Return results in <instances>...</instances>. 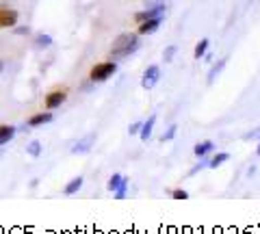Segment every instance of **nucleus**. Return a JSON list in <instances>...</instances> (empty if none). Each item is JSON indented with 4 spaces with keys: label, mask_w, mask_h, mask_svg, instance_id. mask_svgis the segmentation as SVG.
Segmentation results:
<instances>
[{
    "label": "nucleus",
    "mask_w": 260,
    "mask_h": 234,
    "mask_svg": "<svg viewBox=\"0 0 260 234\" xmlns=\"http://www.w3.org/2000/svg\"><path fill=\"white\" fill-rule=\"evenodd\" d=\"M139 48V33H121L111 46V59H124L137 52Z\"/></svg>",
    "instance_id": "nucleus-1"
},
{
    "label": "nucleus",
    "mask_w": 260,
    "mask_h": 234,
    "mask_svg": "<svg viewBox=\"0 0 260 234\" xmlns=\"http://www.w3.org/2000/svg\"><path fill=\"white\" fill-rule=\"evenodd\" d=\"M117 72V63L115 61H102V63H95L89 72V78L93 80V83H104V80H109L113 74Z\"/></svg>",
    "instance_id": "nucleus-2"
},
{
    "label": "nucleus",
    "mask_w": 260,
    "mask_h": 234,
    "mask_svg": "<svg viewBox=\"0 0 260 234\" xmlns=\"http://www.w3.org/2000/svg\"><path fill=\"white\" fill-rule=\"evenodd\" d=\"M65 100H68V89H65V87H61V89H54V91H50V93H46L44 107H46V111H54V109H59Z\"/></svg>",
    "instance_id": "nucleus-3"
},
{
    "label": "nucleus",
    "mask_w": 260,
    "mask_h": 234,
    "mask_svg": "<svg viewBox=\"0 0 260 234\" xmlns=\"http://www.w3.org/2000/svg\"><path fill=\"white\" fill-rule=\"evenodd\" d=\"M158 78H160V68L158 65H150L148 70L143 72L141 87H143V89H154V85L158 83Z\"/></svg>",
    "instance_id": "nucleus-4"
},
{
    "label": "nucleus",
    "mask_w": 260,
    "mask_h": 234,
    "mask_svg": "<svg viewBox=\"0 0 260 234\" xmlns=\"http://www.w3.org/2000/svg\"><path fill=\"white\" fill-rule=\"evenodd\" d=\"M20 20V13L15 9H7V7H0V28H11L15 26Z\"/></svg>",
    "instance_id": "nucleus-5"
},
{
    "label": "nucleus",
    "mask_w": 260,
    "mask_h": 234,
    "mask_svg": "<svg viewBox=\"0 0 260 234\" xmlns=\"http://www.w3.org/2000/svg\"><path fill=\"white\" fill-rule=\"evenodd\" d=\"M165 13V5L162 3H158L156 7H150V9H145V11H139L135 15V22L137 24H141V22H145V20H150V18H158V15H162Z\"/></svg>",
    "instance_id": "nucleus-6"
},
{
    "label": "nucleus",
    "mask_w": 260,
    "mask_h": 234,
    "mask_svg": "<svg viewBox=\"0 0 260 234\" xmlns=\"http://www.w3.org/2000/svg\"><path fill=\"white\" fill-rule=\"evenodd\" d=\"M160 22H162V15H158V18H150V20H145L139 24V28H137V33L139 35H152V33H156L158 26H160Z\"/></svg>",
    "instance_id": "nucleus-7"
},
{
    "label": "nucleus",
    "mask_w": 260,
    "mask_h": 234,
    "mask_svg": "<svg viewBox=\"0 0 260 234\" xmlns=\"http://www.w3.org/2000/svg\"><path fill=\"white\" fill-rule=\"evenodd\" d=\"M52 117H54V115H52L50 111H46V113H35V115H30V117H28V122H26V124H28L30 128H37V126L50 124V122H52Z\"/></svg>",
    "instance_id": "nucleus-8"
},
{
    "label": "nucleus",
    "mask_w": 260,
    "mask_h": 234,
    "mask_svg": "<svg viewBox=\"0 0 260 234\" xmlns=\"http://www.w3.org/2000/svg\"><path fill=\"white\" fill-rule=\"evenodd\" d=\"M93 141H95V135L91 132V135H87L85 139H80V141L74 145V148H72V152H74V154H85V152H89V150H91Z\"/></svg>",
    "instance_id": "nucleus-9"
},
{
    "label": "nucleus",
    "mask_w": 260,
    "mask_h": 234,
    "mask_svg": "<svg viewBox=\"0 0 260 234\" xmlns=\"http://www.w3.org/2000/svg\"><path fill=\"white\" fill-rule=\"evenodd\" d=\"M215 148V143L213 141H200V143H195V148H193V154L198 156V158H204L206 154H210Z\"/></svg>",
    "instance_id": "nucleus-10"
},
{
    "label": "nucleus",
    "mask_w": 260,
    "mask_h": 234,
    "mask_svg": "<svg viewBox=\"0 0 260 234\" xmlns=\"http://www.w3.org/2000/svg\"><path fill=\"white\" fill-rule=\"evenodd\" d=\"M154 124H156V115H150V117H148V122H143V124H141V130H139V137H141V141H148L150 137H152Z\"/></svg>",
    "instance_id": "nucleus-11"
},
{
    "label": "nucleus",
    "mask_w": 260,
    "mask_h": 234,
    "mask_svg": "<svg viewBox=\"0 0 260 234\" xmlns=\"http://www.w3.org/2000/svg\"><path fill=\"white\" fill-rule=\"evenodd\" d=\"M83 178H80V176H78V178H72L68 184H65V189H63V193H65V195H74V193H78L80 189H83Z\"/></svg>",
    "instance_id": "nucleus-12"
},
{
    "label": "nucleus",
    "mask_w": 260,
    "mask_h": 234,
    "mask_svg": "<svg viewBox=\"0 0 260 234\" xmlns=\"http://www.w3.org/2000/svg\"><path fill=\"white\" fill-rule=\"evenodd\" d=\"M15 137V128L9 126V124H5V126H0V145H5V143H9L11 139Z\"/></svg>",
    "instance_id": "nucleus-13"
},
{
    "label": "nucleus",
    "mask_w": 260,
    "mask_h": 234,
    "mask_svg": "<svg viewBox=\"0 0 260 234\" xmlns=\"http://www.w3.org/2000/svg\"><path fill=\"white\" fill-rule=\"evenodd\" d=\"M225 63H228V59H221V61H217L215 65L210 68V72H208V85L213 83V80H215V78H217L219 74H221V70L225 68Z\"/></svg>",
    "instance_id": "nucleus-14"
},
{
    "label": "nucleus",
    "mask_w": 260,
    "mask_h": 234,
    "mask_svg": "<svg viewBox=\"0 0 260 234\" xmlns=\"http://www.w3.org/2000/svg\"><path fill=\"white\" fill-rule=\"evenodd\" d=\"M228 158H230V154H228V152H219V154H215L213 158L208 160V167H210V169H217L219 165H223Z\"/></svg>",
    "instance_id": "nucleus-15"
},
{
    "label": "nucleus",
    "mask_w": 260,
    "mask_h": 234,
    "mask_svg": "<svg viewBox=\"0 0 260 234\" xmlns=\"http://www.w3.org/2000/svg\"><path fill=\"white\" fill-rule=\"evenodd\" d=\"M124 180H126V178H124V176H121V174H113L111 178H109V182H107V189L115 193V191L121 187V182H124Z\"/></svg>",
    "instance_id": "nucleus-16"
},
{
    "label": "nucleus",
    "mask_w": 260,
    "mask_h": 234,
    "mask_svg": "<svg viewBox=\"0 0 260 234\" xmlns=\"http://www.w3.org/2000/svg\"><path fill=\"white\" fill-rule=\"evenodd\" d=\"M208 46H210V42H208V39H202V42L198 44V46H195V50H193V56H195V59H202V56H204L206 52H208Z\"/></svg>",
    "instance_id": "nucleus-17"
},
{
    "label": "nucleus",
    "mask_w": 260,
    "mask_h": 234,
    "mask_svg": "<svg viewBox=\"0 0 260 234\" xmlns=\"http://www.w3.org/2000/svg\"><path fill=\"white\" fill-rule=\"evenodd\" d=\"M26 152H28L32 158H37L39 154H42V143H39V141H30L28 148H26Z\"/></svg>",
    "instance_id": "nucleus-18"
},
{
    "label": "nucleus",
    "mask_w": 260,
    "mask_h": 234,
    "mask_svg": "<svg viewBox=\"0 0 260 234\" xmlns=\"http://www.w3.org/2000/svg\"><path fill=\"white\" fill-rule=\"evenodd\" d=\"M35 46L42 50V48H48V46H52V37L50 35H37L35 39Z\"/></svg>",
    "instance_id": "nucleus-19"
},
{
    "label": "nucleus",
    "mask_w": 260,
    "mask_h": 234,
    "mask_svg": "<svg viewBox=\"0 0 260 234\" xmlns=\"http://www.w3.org/2000/svg\"><path fill=\"white\" fill-rule=\"evenodd\" d=\"M176 52H178V48H176V46H167V48H165V52H162V59H165V63L174 61Z\"/></svg>",
    "instance_id": "nucleus-20"
},
{
    "label": "nucleus",
    "mask_w": 260,
    "mask_h": 234,
    "mask_svg": "<svg viewBox=\"0 0 260 234\" xmlns=\"http://www.w3.org/2000/svg\"><path fill=\"white\" fill-rule=\"evenodd\" d=\"M176 132H178V126H176V124H174V126H169V130L160 137V141H162V143H165V141H172L174 137H176Z\"/></svg>",
    "instance_id": "nucleus-21"
},
{
    "label": "nucleus",
    "mask_w": 260,
    "mask_h": 234,
    "mask_svg": "<svg viewBox=\"0 0 260 234\" xmlns=\"http://www.w3.org/2000/svg\"><path fill=\"white\" fill-rule=\"evenodd\" d=\"M126 191H128V178L121 182V187L115 191V199H126Z\"/></svg>",
    "instance_id": "nucleus-22"
},
{
    "label": "nucleus",
    "mask_w": 260,
    "mask_h": 234,
    "mask_svg": "<svg viewBox=\"0 0 260 234\" xmlns=\"http://www.w3.org/2000/svg\"><path fill=\"white\" fill-rule=\"evenodd\" d=\"M169 195H172L174 199H189V193H186L184 189H174V191H169Z\"/></svg>",
    "instance_id": "nucleus-23"
},
{
    "label": "nucleus",
    "mask_w": 260,
    "mask_h": 234,
    "mask_svg": "<svg viewBox=\"0 0 260 234\" xmlns=\"http://www.w3.org/2000/svg\"><path fill=\"white\" fill-rule=\"evenodd\" d=\"M258 137H260V128H256V130L247 132L245 137H243V139H245V141H251V139H258Z\"/></svg>",
    "instance_id": "nucleus-24"
},
{
    "label": "nucleus",
    "mask_w": 260,
    "mask_h": 234,
    "mask_svg": "<svg viewBox=\"0 0 260 234\" xmlns=\"http://www.w3.org/2000/svg\"><path fill=\"white\" fill-rule=\"evenodd\" d=\"M141 124H143V122H137V124H133V126H130V130H128V132H130V135H139V130H141Z\"/></svg>",
    "instance_id": "nucleus-25"
},
{
    "label": "nucleus",
    "mask_w": 260,
    "mask_h": 234,
    "mask_svg": "<svg viewBox=\"0 0 260 234\" xmlns=\"http://www.w3.org/2000/svg\"><path fill=\"white\" fill-rule=\"evenodd\" d=\"M204 167H208V163H200L198 167H193V169H191V172H189V176H195L198 172H202V169H204Z\"/></svg>",
    "instance_id": "nucleus-26"
},
{
    "label": "nucleus",
    "mask_w": 260,
    "mask_h": 234,
    "mask_svg": "<svg viewBox=\"0 0 260 234\" xmlns=\"http://www.w3.org/2000/svg\"><path fill=\"white\" fill-rule=\"evenodd\" d=\"M15 33H18V35H28V26L26 28H24V26L22 28H15Z\"/></svg>",
    "instance_id": "nucleus-27"
},
{
    "label": "nucleus",
    "mask_w": 260,
    "mask_h": 234,
    "mask_svg": "<svg viewBox=\"0 0 260 234\" xmlns=\"http://www.w3.org/2000/svg\"><path fill=\"white\" fill-rule=\"evenodd\" d=\"M256 154L260 156V143H258V148H256Z\"/></svg>",
    "instance_id": "nucleus-28"
},
{
    "label": "nucleus",
    "mask_w": 260,
    "mask_h": 234,
    "mask_svg": "<svg viewBox=\"0 0 260 234\" xmlns=\"http://www.w3.org/2000/svg\"><path fill=\"white\" fill-rule=\"evenodd\" d=\"M0 72H3V63H0Z\"/></svg>",
    "instance_id": "nucleus-29"
}]
</instances>
